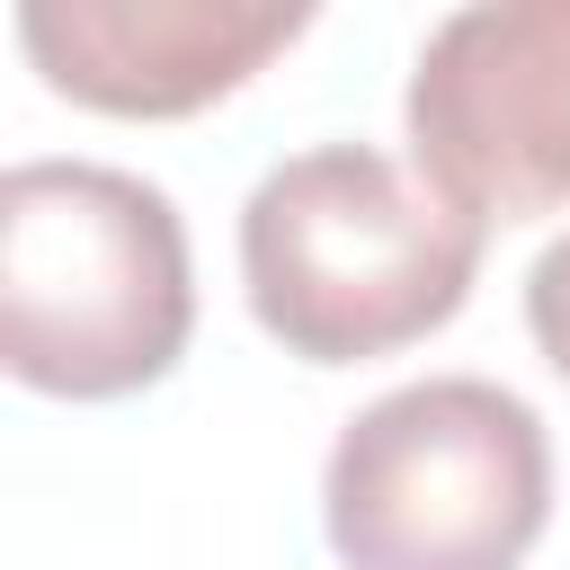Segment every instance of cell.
<instances>
[{
    "label": "cell",
    "mask_w": 570,
    "mask_h": 570,
    "mask_svg": "<svg viewBox=\"0 0 570 570\" xmlns=\"http://www.w3.org/2000/svg\"><path fill=\"white\" fill-rule=\"evenodd\" d=\"M490 223L383 142H312L240 205V294L303 365H365L472 303Z\"/></svg>",
    "instance_id": "cell-1"
},
{
    "label": "cell",
    "mask_w": 570,
    "mask_h": 570,
    "mask_svg": "<svg viewBox=\"0 0 570 570\" xmlns=\"http://www.w3.org/2000/svg\"><path fill=\"white\" fill-rule=\"evenodd\" d=\"M401 125L410 169L481 223L570 205V0H472L436 18Z\"/></svg>",
    "instance_id": "cell-4"
},
{
    "label": "cell",
    "mask_w": 570,
    "mask_h": 570,
    "mask_svg": "<svg viewBox=\"0 0 570 570\" xmlns=\"http://www.w3.org/2000/svg\"><path fill=\"white\" fill-rule=\"evenodd\" d=\"M525 330H534V356L570 383V232L543 240L525 267Z\"/></svg>",
    "instance_id": "cell-6"
},
{
    "label": "cell",
    "mask_w": 570,
    "mask_h": 570,
    "mask_svg": "<svg viewBox=\"0 0 570 570\" xmlns=\"http://www.w3.org/2000/svg\"><path fill=\"white\" fill-rule=\"evenodd\" d=\"M312 27L303 0H18V53L98 116H196Z\"/></svg>",
    "instance_id": "cell-5"
},
{
    "label": "cell",
    "mask_w": 570,
    "mask_h": 570,
    "mask_svg": "<svg viewBox=\"0 0 570 570\" xmlns=\"http://www.w3.org/2000/svg\"><path fill=\"white\" fill-rule=\"evenodd\" d=\"M338 570H517L552 525V436L490 374L365 401L321 463Z\"/></svg>",
    "instance_id": "cell-3"
},
{
    "label": "cell",
    "mask_w": 570,
    "mask_h": 570,
    "mask_svg": "<svg viewBox=\"0 0 570 570\" xmlns=\"http://www.w3.org/2000/svg\"><path fill=\"white\" fill-rule=\"evenodd\" d=\"M196 330V258L169 187L107 160L0 178V365L53 401L151 392Z\"/></svg>",
    "instance_id": "cell-2"
}]
</instances>
